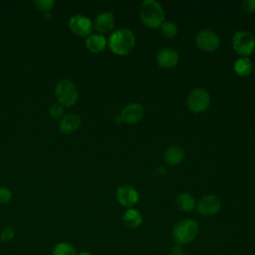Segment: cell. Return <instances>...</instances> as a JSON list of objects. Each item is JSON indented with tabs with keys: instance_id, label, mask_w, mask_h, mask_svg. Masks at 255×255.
Wrapping results in <instances>:
<instances>
[{
	"instance_id": "obj_3",
	"label": "cell",
	"mask_w": 255,
	"mask_h": 255,
	"mask_svg": "<svg viewBox=\"0 0 255 255\" xmlns=\"http://www.w3.org/2000/svg\"><path fill=\"white\" fill-rule=\"evenodd\" d=\"M139 17L145 26L156 28L164 22L165 16L159 2L155 0H144L139 6Z\"/></svg>"
},
{
	"instance_id": "obj_17",
	"label": "cell",
	"mask_w": 255,
	"mask_h": 255,
	"mask_svg": "<svg viewBox=\"0 0 255 255\" xmlns=\"http://www.w3.org/2000/svg\"><path fill=\"white\" fill-rule=\"evenodd\" d=\"M175 203L180 210L190 212L195 207V198L188 192H181L175 197Z\"/></svg>"
},
{
	"instance_id": "obj_21",
	"label": "cell",
	"mask_w": 255,
	"mask_h": 255,
	"mask_svg": "<svg viewBox=\"0 0 255 255\" xmlns=\"http://www.w3.org/2000/svg\"><path fill=\"white\" fill-rule=\"evenodd\" d=\"M160 31L161 34L167 38H172L177 34V26L174 22L172 21H164L160 26Z\"/></svg>"
},
{
	"instance_id": "obj_14",
	"label": "cell",
	"mask_w": 255,
	"mask_h": 255,
	"mask_svg": "<svg viewBox=\"0 0 255 255\" xmlns=\"http://www.w3.org/2000/svg\"><path fill=\"white\" fill-rule=\"evenodd\" d=\"M81 125V118L76 114H68L64 116L60 123L59 128L64 133H70L79 128Z\"/></svg>"
},
{
	"instance_id": "obj_4",
	"label": "cell",
	"mask_w": 255,
	"mask_h": 255,
	"mask_svg": "<svg viewBox=\"0 0 255 255\" xmlns=\"http://www.w3.org/2000/svg\"><path fill=\"white\" fill-rule=\"evenodd\" d=\"M55 95L59 104L64 107H71L77 102L79 92L76 85L72 81L62 79L55 87Z\"/></svg>"
},
{
	"instance_id": "obj_7",
	"label": "cell",
	"mask_w": 255,
	"mask_h": 255,
	"mask_svg": "<svg viewBox=\"0 0 255 255\" xmlns=\"http://www.w3.org/2000/svg\"><path fill=\"white\" fill-rule=\"evenodd\" d=\"M196 46L205 52H211L218 48L220 44L219 36L212 30L202 29L195 37Z\"/></svg>"
},
{
	"instance_id": "obj_20",
	"label": "cell",
	"mask_w": 255,
	"mask_h": 255,
	"mask_svg": "<svg viewBox=\"0 0 255 255\" xmlns=\"http://www.w3.org/2000/svg\"><path fill=\"white\" fill-rule=\"evenodd\" d=\"M77 254L78 253L76 248L68 242L58 243L52 251V255H77Z\"/></svg>"
},
{
	"instance_id": "obj_22",
	"label": "cell",
	"mask_w": 255,
	"mask_h": 255,
	"mask_svg": "<svg viewBox=\"0 0 255 255\" xmlns=\"http://www.w3.org/2000/svg\"><path fill=\"white\" fill-rule=\"evenodd\" d=\"M34 3L37 6V8L44 13V16L46 18L51 17V10L55 5L54 0H35Z\"/></svg>"
},
{
	"instance_id": "obj_15",
	"label": "cell",
	"mask_w": 255,
	"mask_h": 255,
	"mask_svg": "<svg viewBox=\"0 0 255 255\" xmlns=\"http://www.w3.org/2000/svg\"><path fill=\"white\" fill-rule=\"evenodd\" d=\"M163 157L166 163H168L169 165H175L182 161L184 157V150L181 146L173 144L165 149Z\"/></svg>"
},
{
	"instance_id": "obj_6",
	"label": "cell",
	"mask_w": 255,
	"mask_h": 255,
	"mask_svg": "<svg viewBox=\"0 0 255 255\" xmlns=\"http://www.w3.org/2000/svg\"><path fill=\"white\" fill-rule=\"evenodd\" d=\"M187 107L195 114L206 111L210 105V96L208 92L202 88L193 89L187 97Z\"/></svg>"
},
{
	"instance_id": "obj_16",
	"label": "cell",
	"mask_w": 255,
	"mask_h": 255,
	"mask_svg": "<svg viewBox=\"0 0 255 255\" xmlns=\"http://www.w3.org/2000/svg\"><path fill=\"white\" fill-rule=\"evenodd\" d=\"M86 47L93 53H99L103 51L107 46V39L100 34H91L85 41Z\"/></svg>"
},
{
	"instance_id": "obj_24",
	"label": "cell",
	"mask_w": 255,
	"mask_h": 255,
	"mask_svg": "<svg viewBox=\"0 0 255 255\" xmlns=\"http://www.w3.org/2000/svg\"><path fill=\"white\" fill-rule=\"evenodd\" d=\"M15 236V230L13 227L11 226H6L1 234H0V240L3 242V243H9Z\"/></svg>"
},
{
	"instance_id": "obj_10",
	"label": "cell",
	"mask_w": 255,
	"mask_h": 255,
	"mask_svg": "<svg viewBox=\"0 0 255 255\" xmlns=\"http://www.w3.org/2000/svg\"><path fill=\"white\" fill-rule=\"evenodd\" d=\"M119 203L125 207L132 208L138 201V193L134 187L129 184H123L118 187L116 192Z\"/></svg>"
},
{
	"instance_id": "obj_26",
	"label": "cell",
	"mask_w": 255,
	"mask_h": 255,
	"mask_svg": "<svg viewBox=\"0 0 255 255\" xmlns=\"http://www.w3.org/2000/svg\"><path fill=\"white\" fill-rule=\"evenodd\" d=\"M241 5L242 8L247 12L255 11V0H243Z\"/></svg>"
},
{
	"instance_id": "obj_18",
	"label": "cell",
	"mask_w": 255,
	"mask_h": 255,
	"mask_svg": "<svg viewBox=\"0 0 255 255\" xmlns=\"http://www.w3.org/2000/svg\"><path fill=\"white\" fill-rule=\"evenodd\" d=\"M125 225L128 228H137L142 223V217L139 211L134 208H128L123 216Z\"/></svg>"
},
{
	"instance_id": "obj_28",
	"label": "cell",
	"mask_w": 255,
	"mask_h": 255,
	"mask_svg": "<svg viewBox=\"0 0 255 255\" xmlns=\"http://www.w3.org/2000/svg\"><path fill=\"white\" fill-rule=\"evenodd\" d=\"M77 255H92V253H90V252H88V251H82V252L78 253Z\"/></svg>"
},
{
	"instance_id": "obj_8",
	"label": "cell",
	"mask_w": 255,
	"mask_h": 255,
	"mask_svg": "<svg viewBox=\"0 0 255 255\" xmlns=\"http://www.w3.org/2000/svg\"><path fill=\"white\" fill-rule=\"evenodd\" d=\"M221 209V201L214 194H207L201 197L197 203V211L200 215L209 217L217 214Z\"/></svg>"
},
{
	"instance_id": "obj_23",
	"label": "cell",
	"mask_w": 255,
	"mask_h": 255,
	"mask_svg": "<svg viewBox=\"0 0 255 255\" xmlns=\"http://www.w3.org/2000/svg\"><path fill=\"white\" fill-rule=\"evenodd\" d=\"M49 114L53 119H60L64 117V106L59 103H55L50 107Z\"/></svg>"
},
{
	"instance_id": "obj_9",
	"label": "cell",
	"mask_w": 255,
	"mask_h": 255,
	"mask_svg": "<svg viewBox=\"0 0 255 255\" xmlns=\"http://www.w3.org/2000/svg\"><path fill=\"white\" fill-rule=\"evenodd\" d=\"M93 27L94 24L91 19L84 15L77 14L69 19V28L76 35L90 36L93 31Z\"/></svg>"
},
{
	"instance_id": "obj_12",
	"label": "cell",
	"mask_w": 255,
	"mask_h": 255,
	"mask_svg": "<svg viewBox=\"0 0 255 255\" xmlns=\"http://www.w3.org/2000/svg\"><path fill=\"white\" fill-rule=\"evenodd\" d=\"M143 117V108L138 103H130L124 108L121 113V120L128 125L135 124Z\"/></svg>"
},
{
	"instance_id": "obj_13",
	"label": "cell",
	"mask_w": 255,
	"mask_h": 255,
	"mask_svg": "<svg viewBox=\"0 0 255 255\" xmlns=\"http://www.w3.org/2000/svg\"><path fill=\"white\" fill-rule=\"evenodd\" d=\"M115 24V16L112 12L106 11L97 15L94 26L100 32H109L113 29Z\"/></svg>"
},
{
	"instance_id": "obj_5",
	"label": "cell",
	"mask_w": 255,
	"mask_h": 255,
	"mask_svg": "<svg viewBox=\"0 0 255 255\" xmlns=\"http://www.w3.org/2000/svg\"><path fill=\"white\" fill-rule=\"evenodd\" d=\"M232 47L237 54L247 57L255 49V37L250 31L239 30L232 37Z\"/></svg>"
},
{
	"instance_id": "obj_11",
	"label": "cell",
	"mask_w": 255,
	"mask_h": 255,
	"mask_svg": "<svg viewBox=\"0 0 255 255\" xmlns=\"http://www.w3.org/2000/svg\"><path fill=\"white\" fill-rule=\"evenodd\" d=\"M155 60L160 67L169 69L177 65L179 60V55L176 50L169 47H164L157 52L155 56Z\"/></svg>"
},
{
	"instance_id": "obj_25",
	"label": "cell",
	"mask_w": 255,
	"mask_h": 255,
	"mask_svg": "<svg viewBox=\"0 0 255 255\" xmlns=\"http://www.w3.org/2000/svg\"><path fill=\"white\" fill-rule=\"evenodd\" d=\"M12 198L11 190L7 187H0V203H6Z\"/></svg>"
},
{
	"instance_id": "obj_19",
	"label": "cell",
	"mask_w": 255,
	"mask_h": 255,
	"mask_svg": "<svg viewBox=\"0 0 255 255\" xmlns=\"http://www.w3.org/2000/svg\"><path fill=\"white\" fill-rule=\"evenodd\" d=\"M233 69L238 76L246 77L251 74L253 70V64L248 57H241L234 62Z\"/></svg>"
},
{
	"instance_id": "obj_1",
	"label": "cell",
	"mask_w": 255,
	"mask_h": 255,
	"mask_svg": "<svg viewBox=\"0 0 255 255\" xmlns=\"http://www.w3.org/2000/svg\"><path fill=\"white\" fill-rule=\"evenodd\" d=\"M134 34L127 28H120L114 31L108 40L109 48L117 55H127L134 47Z\"/></svg>"
},
{
	"instance_id": "obj_27",
	"label": "cell",
	"mask_w": 255,
	"mask_h": 255,
	"mask_svg": "<svg viewBox=\"0 0 255 255\" xmlns=\"http://www.w3.org/2000/svg\"><path fill=\"white\" fill-rule=\"evenodd\" d=\"M170 255H186L184 248L181 245H175L170 251Z\"/></svg>"
},
{
	"instance_id": "obj_2",
	"label": "cell",
	"mask_w": 255,
	"mask_h": 255,
	"mask_svg": "<svg viewBox=\"0 0 255 255\" xmlns=\"http://www.w3.org/2000/svg\"><path fill=\"white\" fill-rule=\"evenodd\" d=\"M199 232L198 223L191 218L178 221L172 228L171 236L177 245H188L195 240Z\"/></svg>"
}]
</instances>
